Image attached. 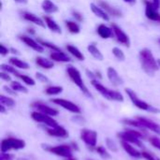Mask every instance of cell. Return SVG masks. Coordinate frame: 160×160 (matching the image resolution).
<instances>
[{"mask_svg": "<svg viewBox=\"0 0 160 160\" xmlns=\"http://www.w3.org/2000/svg\"><path fill=\"white\" fill-rule=\"evenodd\" d=\"M91 84L106 99L112 100V101H117V102H123L124 101V96L119 91L111 90V89L105 87L103 84L98 82V80H92L91 81Z\"/></svg>", "mask_w": 160, "mask_h": 160, "instance_id": "3957f363", "label": "cell"}, {"mask_svg": "<svg viewBox=\"0 0 160 160\" xmlns=\"http://www.w3.org/2000/svg\"><path fill=\"white\" fill-rule=\"evenodd\" d=\"M41 8L46 13H55L58 11V7L51 0H44L41 4Z\"/></svg>", "mask_w": 160, "mask_h": 160, "instance_id": "cb8c5ba5", "label": "cell"}, {"mask_svg": "<svg viewBox=\"0 0 160 160\" xmlns=\"http://www.w3.org/2000/svg\"><path fill=\"white\" fill-rule=\"evenodd\" d=\"M0 78L5 81V82H11V77L8 75V72H5V71H1L0 72Z\"/></svg>", "mask_w": 160, "mask_h": 160, "instance_id": "ee69618b", "label": "cell"}, {"mask_svg": "<svg viewBox=\"0 0 160 160\" xmlns=\"http://www.w3.org/2000/svg\"><path fill=\"white\" fill-rule=\"evenodd\" d=\"M64 160H78L76 158H74V157H70V158H65Z\"/></svg>", "mask_w": 160, "mask_h": 160, "instance_id": "9f6ffc18", "label": "cell"}, {"mask_svg": "<svg viewBox=\"0 0 160 160\" xmlns=\"http://www.w3.org/2000/svg\"><path fill=\"white\" fill-rule=\"evenodd\" d=\"M0 68H1L2 71H5V72H8V73H12V74H14L16 77H18V76L21 74V73H19V72L16 70L15 67H13L12 65L9 66V65H7V64H1Z\"/></svg>", "mask_w": 160, "mask_h": 160, "instance_id": "e575fe53", "label": "cell"}, {"mask_svg": "<svg viewBox=\"0 0 160 160\" xmlns=\"http://www.w3.org/2000/svg\"><path fill=\"white\" fill-rule=\"evenodd\" d=\"M42 148L56 157L62 158H68L73 157V148L70 144H60V145H42Z\"/></svg>", "mask_w": 160, "mask_h": 160, "instance_id": "8992f818", "label": "cell"}, {"mask_svg": "<svg viewBox=\"0 0 160 160\" xmlns=\"http://www.w3.org/2000/svg\"><path fill=\"white\" fill-rule=\"evenodd\" d=\"M10 51L12 52V53H16V54H20V53H19V52H18L17 50H15V49H13V48H12V49H10Z\"/></svg>", "mask_w": 160, "mask_h": 160, "instance_id": "11a10c76", "label": "cell"}, {"mask_svg": "<svg viewBox=\"0 0 160 160\" xmlns=\"http://www.w3.org/2000/svg\"><path fill=\"white\" fill-rule=\"evenodd\" d=\"M10 87L15 92H19V93H22V94H27L28 93V89L19 82H15V81L11 82H10Z\"/></svg>", "mask_w": 160, "mask_h": 160, "instance_id": "1f68e13d", "label": "cell"}, {"mask_svg": "<svg viewBox=\"0 0 160 160\" xmlns=\"http://www.w3.org/2000/svg\"><path fill=\"white\" fill-rule=\"evenodd\" d=\"M98 34L101 38L107 39V38H112V36L113 34V31H112V28H111V27H109V26H107L105 24H100L98 27Z\"/></svg>", "mask_w": 160, "mask_h": 160, "instance_id": "603a6c76", "label": "cell"}, {"mask_svg": "<svg viewBox=\"0 0 160 160\" xmlns=\"http://www.w3.org/2000/svg\"><path fill=\"white\" fill-rule=\"evenodd\" d=\"M98 137V132L93 129L83 128L81 130V134H80L81 140L84 142V144L87 147L91 148L92 150H94V148L97 146Z\"/></svg>", "mask_w": 160, "mask_h": 160, "instance_id": "ba28073f", "label": "cell"}, {"mask_svg": "<svg viewBox=\"0 0 160 160\" xmlns=\"http://www.w3.org/2000/svg\"><path fill=\"white\" fill-rule=\"evenodd\" d=\"M126 3H128V4H129V5H134V4H136V2H137V0H124Z\"/></svg>", "mask_w": 160, "mask_h": 160, "instance_id": "816d5d0a", "label": "cell"}, {"mask_svg": "<svg viewBox=\"0 0 160 160\" xmlns=\"http://www.w3.org/2000/svg\"><path fill=\"white\" fill-rule=\"evenodd\" d=\"M107 76H108L109 81L112 82V84L113 86H120V85H122L124 83L123 79L118 74L116 69H114L112 67L108 68V69H107Z\"/></svg>", "mask_w": 160, "mask_h": 160, "instance_id": "2e32d148", "label": "cell"}, {"mask_svg": "<svg viewBox=\"0 0 160 160\" xmlns=\"http://www.w3.org/2000/svg\"><path fill=\"white\" fill-rule=\"evenodd\" d=\"M45 131L49 136L52 137H55V138H62V139H66L68 137V131L62 126H56L53 128H48L45 127Z\"/></svg>", "mask_w": 160, "mask_h": 160, "instance_id": "4fadbf2b", "label": "cell"}, {"mask_svg": "<svg viewBox=\"0 0 160 160\" xmlns=\"http://www.w3.org/2000/svg\"><path fill=\"white\" fill-rule=\"evenodd\" d=\"M63 92V87L59 85H51L45 89V94L48 96H56Z\"/></svg>", "mask_w": 160, "mask_h": 160, "instance_id": "f546056e", "label": "cell"}, {"mask_svg": "<svg viewBox=\"0 0 160 160\" xmlns=\"http://www.w3.org/2000/svg\"><path fill=\"white\" fill-rule=\"evenodd\" d=\"M94 151H95L96 153H98V156L101 157V158H104V159H109V158H111V154H110V153L108 152V150H107L105 147H103V146H96V147L94 148Z\"/></svg>", "mask_w": 160, "mask_h": 160, "instance_id": "836d02e7", "label": "cell"}, {"mask_svg": "<svg viewBox=\"0 0 160 160\" xmlns=\"http://www.w3.org/2000/svg\"><path fill=\"white\" fill-rule=\"evenodd\" d=\"M9 52H10V51H9L7 47H5L3 44H0V54H1L2 56H6Z\"/></svg>", "mask_w": 160, "mask_h": 160, "instance_id": "f6af8a7d", "label": "cell"}, {"mask_svg": "<svg viewBox=\"0 0 160 160\" xmlns=\"http://www.w3.org/2000/svg\"><path fill=\"white\" fill-rule=\"evenodd\" d=\"M122 148L125 150V152L131 158H141L142 157V152H140L137 148L133 146V144L126 142H121Z\"/></svg>", "mask_w": 160, "mask_h": 160, "instance_id": "ac0fdd59", "label": "cell"}, {"mask_svg": "<svg viewBox=\"0 0 160 160\" xmlns=\"http://www.w3.org/2000/svg\"><path fill=\"white\" fill-rule=\"evenodd\" d=\"M31 118L35 122L39 123V124H42V125H44L45 127H48V128H53V127L58 126L57 121L52 116H50L48 114L42 113L40 112H38V111L32 112Z\"/></svg>", "mask_w": 160, "mask_h": 160, "instance_id": "9c48e42d", "label": "cell"}, {"mask_svg": "<svg viewBox=\"0 0 160 160\" xmlns=\"http://www.w3.org/2000/svg\"><path fill=\"white\" fill-rule=\"evenodd\" d=\"M22 18L24 20H26V21H28L30 22H33L35 24H37L38 26H40V27H43L44 28L45 25H46L45 22L42 19H40L39 17H38L37 15H35L34 13H31V12H28V11H23L22 13Z\"/></svg>", "mask_w": 160, "mask_h": 160, "instance_id": "ffe728a7", "label": "cell"}, {"mask_svg": "<svg viewBox=\"0 0 160 160\" xmlns=\"http://www.w3.org/2000/svg\"><path fill=\"white\" fill-rule=\"evenodd\" d=\"M142 158L146 160H160L158 157H157L153 153H150V152H147V151H142Z\"/></svg>", "mask_w": 160, "mask_h": 160, "instance_id": "ab89813d", "label": "cell"}, {"mask_svg": "<svg viewBox=\"0 0 160 160\" xmlns=\"http://www.w3.org/2000/svg\"><path fill=\"white\" fill-rule=\"evenodd\" d=\"M0 104L4 105L7 108H13L16 105V102L13 98L4 96V95H1L0 96Z\"/></svg>", "mask_w": 160, "mask_h": 160, "instance_id": "4dcf8cb0", "label": "cell"}, {"mask_svg": "<svg viewBox=\"0 0 160 160\" xmlns=\"http://www.w3.org/2000/svg\"><path fill=\"white\" fill-rule=\"evenodd\" d=\"M149 142L152 146H154L156 149L160 151V138L158 137H151L149 139Z\"/></svg>", "mask_w": 160, "mask_h": 160, "instance_id": "60d3db41", "label": "cell"}, {"mask_svg": "<svg viewBox=\"0 0 160 160\" xmlns=\"http://www.w3.org/2000/svg\"><path fill=\"white\" fill-rule=\"evenodd\" d=\"M9 64L12 65L15 68H20V69H28L30 68L29 65L26 62H24V61H22V60H21L19 58H16V57H10L9 58Z\"/></svg>", "mask_w": 160, "mask_h": 160, "instance_id": "83f0119b", "label": "cell"}, {"mask_svg": "<svg viewBox=\"0 0 160 160\" xmlns=\"http://www.w3.org/2000/svg\"><path fill=\"white\" fill-rule=\"evenodd\" d=\"M112 54L119 60V61H124L125 59H126V56H125V53H124V52L120 49V48H118V47H114L113 49H112Z\"/></svg>", "mask_w": 160, "mask_h": 160, "instance_id": "f35d334b", "label": "cell"}, {"mask_svg": "<svg viewBox=\"0 0 160 160\" xmlns=\"http://www.w3.org/2000/svg\"><path fill=\"white\" fill-rule=\"evenodd\" d=\"M89 160H90V159H89Z\"/></svg>", "mask_w": 160, "mask_h": 160, "instance_id": "91938a15", "label": "cell"}, {"mask_svg": "<svg viewBox=\"0 0 160 160\" xmlns=\"http://www.w3.org/2000/svg\"><path fill=\"white\" fill-rule=\"evenodd\" d=\"M98 6L101 7L109 15H112V16H113V17H121V16H122V12H121L118 8H114V7H112V6H111L108 2H106V1L98 0Z\"/></svg>", "mask_w": 160, "mask_h": 160, "instance_id": "d6986e66", "label": "cell"}, {"mask_svg": "<svg viewBox=\"0 0 160 160\" xmlns=\"http://www.w3.org/2000/svg\"><path fill=\"white\" fill-rule=\"evenodd\" d=\"M25 145V142L22 139L15 137H8L2 140L0 151L2 153H8L9 151H18L23 149Z\"/></svg>", "mask_w": 160, "mask_h": 160, "instance_id": "52a82bcc", "label": "cell"}, {"mask_svg": "<svg viewBox=\"0 0 160 160\" xmlns=\"http://www.w3.org/2000/svg\"><path fill=\"white\" fill-rule=\"evenodd\" d=\"M36 63L38 67L44 68V69H51L54 67V64L52 61L47 59V58H44V57H37L36 58Z\"/></svg>", "mask_w": 160, "mask_h": 160, "instance_id": "484cf974", "label": "cell"}, {"mask_svg": "<svg viewBox=\"0 0 160 160\" xmlns=\"http://www.w3.org/2000/svg\"><path fill=\"white\" fill-rule=\"evenodd\" d=\"M139 56H140L142 68L143 69V71L149 76H154L155 73L158 70L159 66L158 64V60H156L152 52L146 48L142 49L140 52Z\"/></svg>", "mask_w": 160, "mask_h": 160, "instance_id": "6da1fadb", "label": "cell"}, {"mask_svg": "<svg viewBox=\"0 0 160 160\" xmlns=\"http://www.w3.org/2000/svg\"><path fill=\"white\" fill-rule=\"evenodd\" d=\"M0 160H14V156L8 153H2L0 154Z\"/></svg>", "mask_w": 160, "mask_h": 160, "instance_id": "7bdbcfd3", "label": "cell"}, {"mask_svg": "<svg viewBox=\"0 0 160 160\" xmlns=\"http://www.w3.org/2000/svg\"><path fill=\"white\" fill-rule=\"evenodd\" d=\"M90 8H91V10H92V12H93L96 16H98V18L102 19L103 21H106V22L110 21V16H109V14H108L101 7L98 6V5H96V4H94V3H91V4H90Z\"/></svg>", "mask_w": 160, "mask_h": 160, "instance_id": "44dd1931", "label": "cell"}, {"mask_svg": "<svg viewBox=\"0 0 160 160\" xmlns=\"http://www.w3.org/2000/svg\"><path fill=\"white\" fill-rule=\"evenodd\" d=\"M66 26L68 29V31L72 34H78L81 31V28L79 26V24L73 21H67L66 22Z\"/></svg>", "mask_w": 160, "mask_h": 160, "instance_id": "d6a6232c", "label": "cell"}, {"mask_svg": "<svg viewBox=\"0 0 160 160\" xmlns=\"http://www.w3.org/2000/svg\"><path fill=\"white\" fill-rule=\"evenodd\" d=\"M20 39L23 43H25L28 47H30L31 49H33L34 51H36L37 52H43V51H44L43 46L40 43H38V41L34 40L32 38L27 37V36H21L20 37Z\"/></svg>", "mask_w": 160, "mask_h": 160, "instance_id": "e0dca14e", "label": "cell"}, {"mask_svg": "<svg viewBox=\"0 0 160 160\" xmlns=\"http://www.w3.org/2000/svg\"><path fill=\"white\" fill-rule=\"evenodd\" d=\"M15 1L18 3H21V4H26L27 3V0H15Z\"/></svg>", "mask_w": 160, "mask_h": 160, "instance_id": "db71d44e", "label": "cell"}, {"mask_svg": "<svg viewBox=\"0 0 160 160\" xmlns=\"http://www.w3.org/2000/svg\"><path fill=\"white\" fill-rule=\"evenodd\" d=\"M67 73H68L69 79L72 81V82L76 86H78V88L82 92L83 95H85L88 98H92V94L90 93V91L88 90V88L86 87V85L83 82L81 72L76 68H74L72 66H68L67 68Z\"/></svg>", "mask_w": 160, "mask_h": 160, "instance_id": "5b68a950", "label": "cell"}, {"mask_svg": "<svg viewBox=\"0 0 160 160\" xmlns=\"http://www.w3.org/2000/svg\"><path fill=\"white\" fill-rule=\"evenodd\" d=\"M127 95L128 96L129 99L131 100V102L133 103V105L135 107H137L138 109L142 110V111H145V112H152V113H160V109L158 108H156L152 105H150L149 103H147L146 101L141 99L137 94L130 88H126L125 89Z\"/></svg>", "mask_w": 160, "mask_h": 160, "instance_id": "277c9868", "label": "cell"}, {"mask_svg": "<svg viewBox=\"0 0 160 160\" xmlns=\"http://www.w3.org/2000/svg\"><path fill=\"white\" fill-rule=\"evenodd\" d=\"M6 108L7 107H5L4 105H0V112L1 113H5L6 112Z\"/></svg>", "mask_w": 160, "mask_h": 160, "instance_id": "f5cc1de1", "label": "cell"}, {"mask_svg": "<svg viewBox=\"0 0 160 160\" xmlns=\"http://www.w3.org/2000/svg\"><path fill=\"white\" fill-rule=\"evenodd\" d=\"M66 48H67L68 52L71 55H73L76 59H78V60H80V61H83V60H84V55L82 54V52L77 47H75V46H73V45H68Z\"/></svg>", "mask_w": 160, "mask_h": 160, "instance_id": "4316f807", "label": "cell"}, {"mask_svg": "<svg viewBox=\"0 0 160 160\" xmlns=\"http://www.w3.org/2000/svg\"><path fill=\"white\" fill-rule=\"evenodd\" d=\"M86 74H87V76L91 79V80H97V75H96V73L95 72H93V71H90V70H86Z\"/></svg>", "mask_w": 160, "mask_h": 160, "instance_id": "c3c4849f", "label": "cell"}, {"mask_svg": "<svg viewBox=\"0 0 160 160\" xmlns=\"http://www.w3.org/2000/svg\"><path fill=\"white\" fill-rule=\"evenodd\" d=\"M38 43H40L43 47H46L50 50H52V52H62L61 49L59 47H57L56 45H54L53 43H51V42H48V41H44V40H41V39H38Z\"/></svg>", "mask_w": 160, "mask_h": 160, "instance_id": "d590c367", "label": "cell"}, {"mask_svg": "<svg viewBox=\"0 0 160 160\" xmlns=\"http://www.w3.org/2000/svg\"><path fill=\"white\" fill-rule=\"evenodd\" d=\"M158 66H159L160 68V59H158Z\"/></svg>", "mask_w": 160, "mask_h": 160, "instance_id": "680465c9", "label": "cell"}, {"mask_svg": "<svg viewBox=\"0 0 160 160\" xmlns=\"http://www.w3.org/2000/svg\"><path fill=\"white\" fill-rule=\"evenodd\" d=\"M136 119L140 122L142 128L144 130L145 129L151 130V131L155 132L156 134H158V135L160 136V124L155 122L152 119H149V118H146V117H142V116H137Z\"/></svg>", "mask_w": 160, "mask_h": 160, "instance_id": "8fae6325", "label": "cell"}, {"mask_svg": "<svg viewBox=\"0 0 160 160\" xmlns=\"http://www.w3.org/2000/svg\"><path fill=\"white\" fill-rule=\"evenodd\" d=\"M50 57L52 60L55 61V62H61V63H69L71 62V58L66 54L63 52H52L50 54Z\"/></svg>", "mask_w": 160, "mask_h": 160, "instance_id": "7402d4cb", "label": "cell"}, {"mask_svg": "<svg viewBox=\"0 0 160 160\" xmlns=\"http://www.w3.org/2000/svg\"><path fill=\"white\" fill-rule=\"evenodd\" d=\"M144 3H145V15L147 19L160 22V13L158 12V9H157L153 6L152 1L144 0Z\"/></svg>", "mask_w": 160, "mask_h": 160, "instance_id": "5bb4252c", "label": "cell"}, {"mask_svg": "<svg viewBox=\"0 0 160 160\" xmlns=\"http://www.w3.org/2000/svg\"><path fill=\"white\" fill-rule=\"evenodd\" d=\"M28 33H31V34H35V31L33 28H28Z\"/></svg>", "mask_w": 160, "mask_h": 160, "instance_id": "6f0895ef", "label": "cell"}, {"mask_svg": "<svg viewBox=\"0 0 160 160\" xmlns=\"http://www.w3.org/2000/svg\"><path fill=\"white\" fill-rule=\"evenodd\" d=\"M72 14H73V17L78 21V22H82L83 21V16L80 13V12H78V11H73L72 12Z\"/></svg>", "mask_w": 160, "mask_h": 160, "instance_id": "7dc6e473", "label": "cell"}, {"mask_svg": "<svg viewBox=\"0 0 160 160\" xmlns=\"http://www.w3.org/2000/svg\"><path fill=\"white\" fill-rule=\"evenodd\" d=\"M105 142H106V146H107V148H108L110 151H112V153H116V152L118 151L117 144L115 143V142H114V141H112V139H111V138H107V139H106V141H105Z\"/></svg>", "mask_w": 160, "mask_h": 160, "instance_id": "8d00e7d4", "label": "cell"}, {"mask_svg": "<svg viewBox=\"0 0 160 160\" xmlns=\"http://www.w3.org/2000/svg\"><path fill=\"white\" fill-rule=\"evenodd\" d=\"M36 78H37V80L38 81V82H43V83H48V82H50V80H49V78L47 77V76H45L43 73H41V72H37L36 73Z\"/></svg>", "mask_w": 160, "mask_h": 160, "instance_id": "b9f144b4", "label": "cell"}, {"mask_svg": "<svg viewBox=\"0 0 160 160\" xmlns=\"http://www.w3.org/2000/svg\"><path fill=\"white\" fill-rule=\"evenodd\" d=\"M19 79H21L22 81V82H24L26 85H29V86H34L36 84V82L34 79H32L31 77L27 76V75H23V74H20L18 76Z\"/></svg>", "mask_w": 160, "mask_h": 160, "instance_id": "74e56055", "label": "cell"}, {"mask_svg": "<svg viewBox=\"0 0 160 160\" xmlns=\"http://www.w3.org/2000/svg\"><path fill=\"white\" fill-rule=\"evenodd\" d=\"M117 137L121 142H126L135 146L142 147V140L144 139L145 134L143 133V131L141 130H137L134 128H127L124 131L117 133Z\"/></svg>", "mask_w": 160, "mask_h": 160, "instance_id": "7a4b0ae2", "label": "cell"}, {"mask_svg": "<svg viewBox=\"0 0 160 160\" xmlns=\"http://www.w3.org/2000/svg\"><path fill=\"white\" fill-rule=\"evenodd\" d=\"M152 4L157 9L160 8V0H152Z\"/></svg>", "mask_w": 160, "mask_h": 160, "instance_id": "f907efd6", "label": "cell"}, {"mask_svg": "<svg viewBox=\"0 0 160 160\" xmlns=\"http://www.w3.org/2000/svg\"><path fill=\"white\" fill-rule=\"evenodd\" d=\"M87 50H88V52L92 54V56H93L95 59H97V60H98V61H102V60L104 59L103 54L101 53V52L98 49V47H97L95 44H90V45H88Z\"/></svg>", "mask_w": 160, "mask_h": 160, "instance_id": "f1b7e54d", "label": "cell"}, {"mask_svg": "<svg viewBox=\"0 0 160 160\" xmlns=\"http://www.w3.org/2000/svg\"><path fill=\"white\" fill-rule=\"evenodd\" d=\"M31 107L36 109V111L38 112H40L42 113H45V114H48L50 116H57L59 114V112L54 109V108H52L50 106H48L47 104L41 102V101H36L34 103L31 104Z\"/></svg>", "mask_w": 160, "mask_h": 160, "instance_id": "7c38bea8", "label": "cell"}, {"mask_svg": "<svg viewBox=\"0 0 160 160\" xmlns=\"http://www.w3.org/2000/svg\"><path fill=\"white\" fill-rule=\"evenodd\" d=\"M112 28L113 34L116 37L117 41L120 42L121 44H123L124 46L129 47L130 46V39H129L128 36L119 26H117L116 24H112Z\"/></svg>", "mask_w": 160, "mask_h": 160, "instance_id": "9a60e30c", "label": "cell"}, {"mask_svg": "<svg viewBox=\"0 0 160 160\" xmlns=\"http://www.w3.org/2000/svg\"><path fill=\"white\" fill-rule=\"evenodd\" d=\"M4 90L8 93V94H10V95H15L16 96V93L17 92H15L11 87H8V86H4Z\"/></svg>", "mask_w": 160, "mask_h": 160, "instance_id": "681fc988", "label": "cell"}, {"mask_svg": "<svg viewBox=\"0 0 160 160\" xmlns=\"http://www.w3.org/2000/svg\"><path fill=\"white\" fill-rule=\"evenodd\" d=\"M72 120H73L75 123H78V124H83V123H84L83 117L81 116V115H78V114H75L74 117L72 118Z\"/></svg>", "mask_w": 160, "mask_h": 160, "instance_id": "bcb514c9", "label": "cell"}, {"mask_svg": "<svg viewBox=\"0 0 160 160\" xmlns=\"http://www.w3.org/2000/svg\"><path fill=\"white\" fill-rule=\"evenodd\" d=\"M53 104L57 105V106H60L62 107L63 109L74 113V114H80L82 112V110L81 108L75 104L74 102L70 101V100H68V99H65V98H52L51 100Z\"/></svg>", "mask_w": 160, "mask_h": 160, "instance_id": "30bf717a", "label": "cell"}, {"mask_svg": "<svg viewBox=\"0 0 160 160\" xmlns=\"http://www.w3.org/2000/svg\"><path fill=\"white\" fill-rule=\"evenodd\" d=\"M44 22H45L46 25L48 26V28H49L50 30H52V32L57 33V34H61V33H62L61 27H60V26L57 24V22H56L54 20H52V18H50V17H45Z\"/></svg>", "mask_w": 160, "mask_h": 160, "instance_id": "d4e9b609", "label": "cell"}]
</instances>
